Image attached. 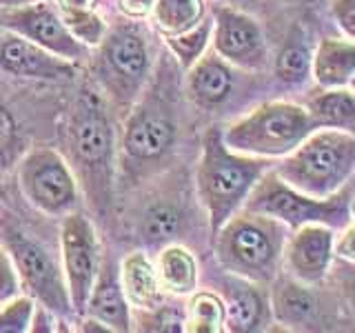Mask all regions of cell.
<instances>
[{"label": "cell", "instance_id": "1", "mask_svg": "<svg viewBox=\"0 0 355 333\" xmlns=\"http://www.w3.org/2000/svg\"><path fill=\"white\" fill-rule=\"evenodd\" d=\"M271 164V160L233 151L222 138V127L207 129L196 164V196L211 238L244 207L255 182Z\"/></svg>", "mask_w": 355, "mask_h": 333}, {"label": "cell", "instance_id": "2", "mask_svg": "<svg viewBox=\"0 0 355 333\" xmlns=\"http://www.w3.org/2000/svg\"><path fill=\"white\" fill-rule=\"evenodd\" d=\"M288 229L277 218L240 209L214 236V253L222 271L271 287L282 273Z\"/></svg>", "mask_w": 355, "mask_h": 333}, {"label": "cell", "instance_id": "3", "mask_svg": "<svg viewBox=\"0 0 355 333\" xmlns=\"http://www.w3.org/2000/svg\"><path fill=\"white\" fill-rule=\"evenodd\" d=\"M282 180L313 198H329L355 176V136L338 129H315L286 153L273 160Z\"/></svg>", "mask_w": 355, "mask_h": 333}, {"label": "cell", "instance_id": "4", "mask_svg": "<svg viewBox=\"0 0 355 333\" xmlns=\"http://www.w3.org/2000/svg\"><path fill=\"white\" fill-rule=\"evenodd\" d=\"M313 131L315 125L302 103L266 100L222 127V138L238 153L277 160L291 153Z\"/></svg>", "mask_w": 355, "mask_h": 333}, {"label": "cell", "instance_id": "5", "mask_svg": "<svg viewBox=\"0 0 355 333\" xmlns=\"http://www.w3.org/2000/svg\"><path fill=\"white\" fill-rule=\"evenodd\" d=\"M355 196L353 180L340 189L338 194L329 198H313L297 189L288 187L280 176L271 169L255 182L253 191L249 194L247 203L242 209L253 211V214H264L277 218L288 229H297L302 225H327L331 229H344L353 222L351 218V200Z\"/></svg>", "mask_w": 355, "mask_h": 333}, {"label": "cell", "instance_id": "6", "mask_svg": "<svg viewBox=\"0 0 355 333\" xmlns=\"http://www.w3.org/2000/svg\"><path fill=\"white\" fill-rule=\"evenodd\" d=\"M153 58L147 36L138 25L109 27L96 47L94 76L103 94L118 107H133L151 83Z\"/></svg>", "mask_w": 355, "mask_h": 333}, {"label": "cell", "instance_id": "7", "mask_svg": "<svg viewBox=\"0 0 355 333\" xmlns=\"http://www.w3.org/2000/svg\"><path fill=\"white\" fill-rule=\"evenodd\" d=\"M69 144L89 194L96 196L98 203H105L114 180L116 133L98 94L83 92L78 98L69 127Z\"/></svg>", "mask_w": 355, "mask_h": 333}, {"label": "cell", "instance_id": "8", "mask_svg": "<svg viewBox=\"0 0 355 333\" xmlns=\"http://www.w3.org/2000/svg\"><path fill=\"white\" fill-rule=\"evenodd\" d=\"M18 187L40 214L64 218L80 209V187L71 166L53 149H31L18 162Z\"/></svg>", "mask_w": 355, "mask_h": 333}, {"label": "cell", "instance_id": "9", "mask_svg": "<svg viewBox=\"0 0 355 333\" xmlns=\"http://www.w3.org/2000/svg\"><path fill=\"white\" fill-rule=\"evenodd\" d=\"M5 240L7 251L11 253L20 273V282L29 291V296L38 300L44 309H49L55 318L76 316L69 291H67L62 262H58L60 258L55 260V255L42 242H36L18 227H7Z\"/></svg>", "mask_w": 355, "mask_h": 333}, {"label": "cell", "instance_id": "10", "mask_svg": "<svg viewBox=\"0 0 355 333\" xmlns=\"http://www.w3.org/2000/svg\"><path fill=\"white\" fill-rule=\"evenodd\" d=\"M60 262L71 309L76 318H83L103 266V249H100L96 225L80 209L62 218Z\"/></svg>", "mask_w": 355, "mask_h": 333}, {"label": "cell", "instance_id": "11", "mask_svg": "<svg viewBox=\"0 0 355 333\" xmlns=\"http://www.w3.org/2000/svg\"><path fill=\"white\" fill-rule=\"evenodd\" d=\"M178 122L171 103L160 94L144 89L131 107L122 131V153L133 164H155L173 149Z\"/></svg>", "mask_w": 355, "mask_h": 333}, {"label": "cell", "instance_id": "12", "mask_svg": "<svg viewBox=\"0 0 355 333\" xmlns=\"http://www.w3.org/2000/svg\"><path fill=\"white\" fill-rule=\"evenodd\" d=\"M214 36L211 49L222 56L227 62L249 74H262L269 67V47L262 25L249 11L218 5L214 7Z\"/></svg>", "mask_w": 355, "mask_h": 333}, {"label": "cell", "instance_id": "13", "mask_svg": "<svg viewBox=\"0 0 355 333\" xmlns=\"http://www.w3.org/2000/svg\"><path fill=\"white\" fill-rule=\"evenodd\" d=\"M3 29L20 33L27 40L36 42L38 47L47 49L53 56L78 62L89 58V49L78 42L71 31L67 29L60 16V9L47 0H33V3L5 5L3 11Z\"/></svg>", "mask_w": 355, "mask_h": 333}, {"label": "cell", "instance_id": "14", "mask_svg": "<svg viewBox=\"0 0 355 333\" xmlns=\"http://www.w3.org/2000/svg\"><path fill=\"white\" fill-rule=\"evenodd\" d=\"M318 287L300 282L284 271L277 275L269 289L275 325L286 331L331 329V305L322 298Z\"/></svg>", "mask_w": 355, "mask_h": 333}, {"label": "cell", "instance_id": "15", "mask_svg": "<svg viewBox=\"0 0 355 333\" xmlns=\"http://www.w3.org/2000/svg\"><path fill=\"white\" fill-rule=\"evenodd\" d=\"M336 229L327 225H302L288 233L282 271L306 284H322L336 260Z\"/></svg>", "mask_w": 355, "mask_h": 333}, {"label": "cell", "instance_id": "16", "mask_svg": "<svg viewBox=\"0 0 355 333\" xmlns=\"http://www.w3.org/2000/svg\"><path fill=\"white\" fill-rule=\"evenodd\" d=\"M0 71L31 80H69L76 62L53 56L20 33L0 29Z\"/></svg>", "mask_w": 355, "mask_h": 333}, {"label": "cell", "instance_id": "17", "mask_svg": "<svg viewBox=\"0 0 355 333\" xmlns=\"http://www.w3.org/2000/svg\"><path fill=\"white\" fill-rule=\"evenodd\" d=\"M220 296L227 305V331L260 333L271 327V298L264 284L225 271Z\"/></svg>", "mask_w": 355, "mask_h": 333}, {"label": "cell", "instance_id": "18", "mask_svg": "<svg viewBox=\"0 0 355 333\" xmlns=\"http://www.w3.org/2000/svg\"><path fill=\"white\" fill-rule=\"evenodd\" d=\"M238 67L227 62L214 49H209L196 65L184 71V94L189 103L202 111H220L227 107L236 92Z\"/></svg>", "mask_w": 355, "mask_h": 333}, {"label": "cell", "instance_id": "19", "mask_svg": "<svg viewBox=\"0 0 355 333\" xmlns=\"http://www.w3.org/2000/svg\"><path fill=\"white\" fill-rule=\"evenodd\" d=\"M83 318H92L100 322L107 331H120L127 333L133 329V316L131 305L125 296V289L120 282V266L103 260L98 280L94 284V291L89 296L87 311Z\"/></svg>", "mask_w": 355, "mask_h": 333}, {"label": "cell", "instance_id": "20", "mask_svg": "<svg viewBox=\"0 0 355 333\" xmlns=\"http://www.w3.org/2000/svg\"><path fill=\"white\" fill-rule=\"evenodd\" d=\"M187 225V209L175 196H158L144 205L138 218V238L147 249L160 251L166 244L182 238Z\"/></svg>", "mask_w": 355, "mask_h": 333}, {"label": "cell", "instance_id": "21", "mask_svg": "<svg viewBox=\"0 0 355 333\" xmlns=\"http://www.w3.org/2000/svg\"><path fill=\"white\" fill-rule=\"evenodd\" d=\"M120 282L129 305L136 311H149L164 302L155 262L144 251H133L120 262Z\"/></svg>", "mask_w": 355, "mask_h": 333}, {"label": "cell", "instance_id": "22", "mask_svg": "<svg viewBox=\"0 0 355 333\" xmlns=\"http://www.w3.org/2000/svg\"><path fill=\"white\" fill-rule=\"evenodd\" d=\"M155 271H158L160 287L166 296L189 298L198 289V260L184 244L171 242L162 247L155 255Z\"/></svg>", "mask_w": 355, "mask_h": 333}, {"label": "cell", "instance_id": "23", "mask_svg": "<svg viewBox=\"0 0 355 333\" xmlns=\"http://www.w3.org/2000/svg\"><path fill=\"white\" fill-rule=\"evenodd\" d=\"M355 74V40L322 38L313 51V80L320 89L349 87Z\"/></svg>", "mask_w": 355, "mask_h": 333}, {"label": "cell", "instance_id": "24", "mask_svg": "<svg viewBox=\"0 0 355 333\" xmlns=\"http://www.w3.org/2000/svg\"><path fill=\"white\" fill-rule=\"evenodd\" d=\"M306 111L311 114L315 129H338L355 136V92L349 87L320 89L306 98Z\"/></svg>", "mask_w": 355, "mask_h": 333}, {"label": "cell", "instance_id": "25", "mask_svg": "<svg viewBox=\"0 0 355 333\" xmlns=\"http://www.w3.org/2000/svg\"><path fill=\"white\" fill-rule=\"evenodd\" d=\"M273 76L286 89H302L313 78V49L309 47L302 29H295L277 51Z\"/></svg>", "mask_w": 355, "mask_h": 333}, {"label": "cell", "instance_id": "26", "mask_svg": "<svg viewBox=\"0 0 355 333\" xmlns=\"http://www.w3.org/2000/svg\"><path fill=\"white\" fill-rule=\"evenodd\" d=\"M149 18L162 38L175 36L207 18V3L205 0H155Z\"/></svg>", "mask_w": 355, "mask_h": 333}, {"label": "cell", "instance_id": "27", "mask_svg": "<svg viewBox=\"0 0 355 333\" xmlns=\"http://www.w3.org/2000/svg\"><path fill=\"white\" fill-rule=\"evenodd\" d=\"M187 333H222L227 331V305L216 291H196L184 305Z\"/></svg>", "mask_w": 355, "mask_h": 333}, {"label": "cell", "instance_id": "28", "mask_svg": "<svg viewBox=\"0 0 355 333\" xmlns=\"http://www.w3.org/2000/svg\"><path fill=\"white\" fill-rule=\"evenodd\" d=\"M211 36H214V18L200 20L196 27L187 29L175 36H164V44L169 53L175 58L178 67L187 71L189 67L196 65L211 47Z\"/></svg>", "mask_w": 355, "mask_h": 333}, {"label": "cell", "instance_id": "29", "mask_svg": "<svg viewBox=\"0 0 355 333\" xmlns=\"http://www.w3.org/2000/svg\"><path fill=\"white\" fill-rule=\"evenodd\" d=\"M60 16L71 36L87 49H96L109 31V25L96 9H60Z\"/></svg>", "mask_w": 355, "mask_h": 333}, {"label": "cell", "instance_id": "30", "mask_svg": "<svg viewBox=\"0 0 355 333\" xmlns=\"http://www.w3.org/2000/svg\"><path fill=\"white\" fill-rule=\"evenodd\" d=\"M36 300L31 296H16L0 305V333H27L33 327Z\"/></svg>", "mask_w": 355, "mask_h": 333}, {"label": "cell", "instance_id": "31", "mask_svg": "<svg viewBox=\"0 0 355 333\" xmlns=\"http://www.w3.org/2000/svg\"><path fill=\"white\" fill-rule=\"evenodd\" d=\"M184 320H187V314L182 307L162 302L155 309L140 311V318H138V322H133V325H140L138 329H142V331L180 333V331H184Z\"/></svg>", "mask_w": 355, "mask_h": 333}, {"label": "cell", "instance_id": "32", "mask_svg": "<svg viewBox=\"0 0 355 333\" xmlns=\"http://www.w3.org/2000/svg\"><path fill=\"white\" fill-rule=\"evenodd\" d=\"M324 282L331 284L340 302L355 316V262L342 260L336 255Z\"/></svg>", "mask_w": 355, "mask_h": 333}, {"label": "cell", "instance_id": "33", "mask_svg": "<svg viewBox=\"0 0 355 333\" xmlns=\"http://www.w3.org/2000/svg\"><path fill=\"white\" fill-rule=\"evenodd\" d=\"M18 153V127L11 118L9 109L0 105V169L14 162Z\"/></svg>", "mask_w": 355, "mask_h": 333}, {"label": "cell", "instance_id": "34", "mask_svg": "<svg viewBox=\"0 0 355 333\" xmlns=\"http://www.w3.org/2000/svg\"><path fill=\"white\" fill-rule=\"evenodd\" d=\"M20 273L14 264V258L7 249H0V305L9 302L11 298L20 296Z\"/></svg>", "mask_w": 355, "mask_h": 333}, {"label": "cell", "instance_id": "35", "mask_svg": "<svg viewBox=\"0 0 355 333\" xmlns=\"http://www.w3.org/2000/svg\"><path fill=\"white\" fill-rule=\"evenodd\" d=\"M331 16L344 36L355 40V0H333Z\"/></svg>", "mask_w": 355, "mask_h": 333}, {"label": "cell", "instance_id": "36", "mask_svg": "<svg viewBox=\"0 0 355 333\" xmlns=\"http://www.w3.org/2000/svg\"><path fill=\"white\" fill-rule=\"evenodd\" d=\"M336 255L342 260L355 262V222L336 233Z\"/></svg>", "mask_w": 355, "mask_h": 333}, {"label": "cell", "instance_id": "37", "mask_svg": "<svg viewBox=\"0 0 355 333\" xmlns=\"http://www.w3.org/2000/svg\"><path fill=\"white\" fill-rule=\"evenodd\" d=\"M155 0H118V9L129 20H142L151 16Z\"/></svg>", "mask_w": 355, "mask_h": 333}, {"label": "cell", "instance_id": "38", "mask_svg": "<svg viewBox=\"0 0 355 333\" xmlns=\"http://www.w3.org/2000/svg\"><path fill=\"white\" fill-rule=\"evenodd\" d=\"M98 0H55L58 9H96Z\"/></svg>", "mask_w": 355, "mask_h": 333}, {"label": "cell", "instance_id": "39", "mask_svg": "<svg viewBox=\"0 0 355 333\" xmlns=\"http://www.w3.org/2000/svg\"><path fill=\"white\" fill-rule=\"evenodd\" d=\"M351 218H353V222H355V196H353V200H351Z\"/></svg>", "mask_w": 355, "mask_h": 333}, {"label": "cell", "instance_id": "40", "mask_svg": "<svg viewBox=\"0 0 355 333\" xmlns=\"http://www.w3.org/2000/svg\"><path fill=\"white\" fill-rule=\"evenodd\" d=\"M349 89H353V92H355V74H353V78L349 80Z\"/></svg>", "mask_w": 355, "mask_h": 333}, {"label": "cell", "instance_id": "41", "mask_svg": "<svg viewBox=\"0 0 355 333\" xmlns=\"http://www.w3.org/2000/svg\"><path fill=\"white\" fill-rule=\"evenodd\" d=\"M3 11H5V7L0 5V29H3Z\"/></svg>", "mask_w": 355, "mask_h": 333}]
</instances>
